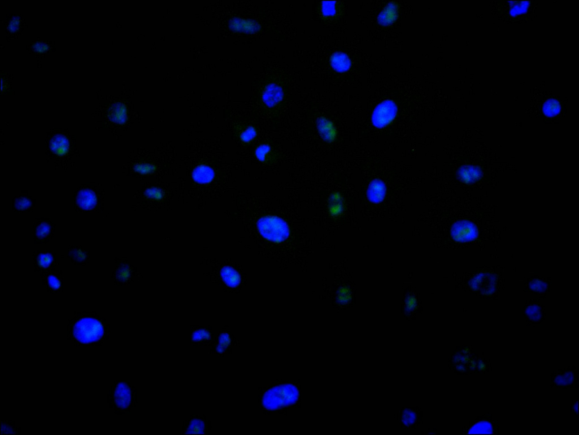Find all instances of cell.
Masks as SVG:
<instances>
[{
	"instance_id": "obj_1",
	"label": "cell",
	"mask_w": 579,
	"mask_h": 435,
	"mask_svg": "<svg viewBox=\"0 0 579 435\" xmlns=\"http://www.w3.org/2000/svg\"><path fill=\"white\" fill-rule=\"evenodd\" d=\"M110 325L97 312H74L69 319L68 339L77 346L99 347L109 337Z\"/></svg>"
},
{
	"instance_id": "obj_2",
	"label": "cell",
	"mask_w": 579,
	"mask_h": 435,
	"mask_svg": "<svg viewBox=\"0 0 579 435\" xmlns=\"http://www.w3.org/2000/svg\"><path fill=\"white\" fill-rule=\"evenodd\" d=\"M45 151L49 162L56 169L64 171L75 167L80 156L75 137L63 129L48 133Z\"/></svg>"
},
{
	"instance_id": "obj_3",
	"label": "cell",
	"mask_w": 579,
	"mask_h": 435,
	"mask_svg": "<svg viewBox=\"0 0 579 435\" xmlns=\"http://www.w3.org/2000/svg\"><path fill=\"white\" fill-rule=\"evenodd\" d=\"M108 402L118 416L131 414L138 402L137 389L128 380L115 381L109 387Z\"/></svg>"
},
{
	"instance_id": "obj_4",
	"label": "cell",
	"mask_w": 579,
	"mask_h": 435,
	"mask_svg": "<svg viewBox=\"0 0 579 435\" xmlns=\"http://www.w3.org/2000/svg\"><path fill=\"white\" fill-rule=\"evenodd\" d=\"M100 186L99 184L86 183L78 187L74 196L75 211L82 213L102 211L105 192Z\"/></svg>"
},
{
	"instance_id": "obj_5",
	"label": "cell",
	"mask_w": 579,
	"mask_h": 435,
	"mask_svg": "<svg viewBox=\"0 0 579 435\" xmlns=\"http://www.w3.org/2000/svg\"><path fill=\"white\" fill-rule=\"evenodd\" d=\"M299 396L298 388L293 385L284 384L271 388L263 396L264 407L270 411L295 403Z\"/></svg>"
},
{
	"instance_id": "obj_6",
	"label": "cell",
	"mask_w": 579,
	"mask_h": 435,
	"mask_svg": "<svg viewBox=\"0 0 579 435\" xmlns=\"http://www.w3.org/2000/svg\"><path fill=\"white\" fill-rule=\"evenodd\" d=\"M258 227L261 236L268 241L280 243L285 241L290 234L288 224L284 220L276 217L261 218Z\"/></svg>"
},
{
	"instance_id": "obj_7",
	"label": "cell",
	"mask_w": 579,
	"mask_h": 435,
	"mask_svg": "<svg viewBox=\"0 0 579 435\" xmlns=\"http://www.w3.org/2000/svg\"><path fill=\"white\" fill-rule=\"evenodd\" d=\"M462 434H499L498 421L493 419L492 413L482 414L470 421L467 426H463Z\"/></svg>"
},
{
	"instance_id": "obj_8",
	"label": "cell",
	"mask_w": 579,
	"mask_h": 435,
	"mask_svg": "<svg viewBox=\"0 0 579 435\" xmlns=\"http://www.w3.org/2000/svg\"><path fill=\"white\" fill-rule=\"evenodd\" d=\"M551 387L562 389L578 388L579 369L575 366L558 369L551 374Z\"/></svg>"
},
{
	"instance_id": "obj_9",
	"label": "cell",
	"mask_w": 579,
	"mask_h": 435,
	"mask_svg": "<svg viewBox=\"0 0 579 435\" xmlns=\"http://www.w3.org/2000/svg\"><path fill=\"white\" fill-rule=\"evenodd\" d=\"M56 232V224L50 218L35 219L33 226V241L34 244H45L53 241Z\"/></svg>"
},
{
	"instance_id": "obj_10",
	"label": "cell",
	"mask_w": 579,
	"mask_h": 435,
	"mask_svg": "<svg viewBox=\"0 0 579 435\" xmlns=\"http://www.w3.org/2000/svg\"><path fill=\"white\" fill-rule=\"evenodd\" d=\"M424 413L419 407L402 408L396 414L400 428L405 431L415 429L423 423Z\"/></svg>"
},
{
	"instance_id": "obj_11",
	"label": "cell",
	"mask_w": 579,
	"mask_h": 435,
	"mask_svg": "<svg viewBox=\"0 0 579 435\" xmlns=\"http://www.w3.org/2000/svg\"><path fill=\"white\" fill-rule=\"evenodd\" d=\"M397 112V107L390 100L382 102L375 109L372 115V123L377 128H383L394 119Z\"/></svg>"
},
{
	"instance_id": "obj_12",
	"label": "cell",
	"mask_w": 579,
	"mask_h": 435,
	"mask_svg": "<svg viewBox=\"0 0 579 435\" xmlns=\"http://www.w3.org/2000/svg\"><path fill=\"white\" fill-rule=\"evenodd\" d=\"M212 427V423L206 419L205 414L200 416L198 413H193L190 415L189 419L184 422L182 434H210Z\"/></svg>"
},
{
	"instance_id": "obj_13",
	"label": "cell",
	"mask_w": 579,
	"mask_h": 435,
	"mask_svg": "<svg viewBox=\"0 0 579 435\" xmlns=\"http://www.w3.org/2000/svg\"><path fill=\"white\" fill-rule=\"evenodd\" d=\"M57 254L53 249H40L33 253L35 273L40 274L58 267Z\"/></svg>"
},
{
	"instance_id": "obj_14",
	"label": "cell",
	"mask_w": 579,
	"mask_h": 435,
	"mask_svg": "<svg viewBox=\"0 0 579 435\" xmlns=\"http://www.w3.org/2000/svg\"><path fill=\"white\" fill-rule=\"evenodd\" d=\"M42 284L47 291L52 294L63 292L64 274L58 267L54 268L40 274Z\"/></svg>"
},
{
	"instance_id": "obj_15",
	"label": "cell",
	"mask_w": 579,
	"mask_h": 435,
	"mask_svg": "<svg viewBox=\"0 0 579 435\" xmlns=\"http://www.w3.org/2000/svg\"><path fill=\"white\" fill-rule=\"evenodd\" d=\"M215 336L211 327L191 326L190 342L195 347H210L213 343Z\"/></svg>"
},
{
	"instance_id": "obj_16",
	"label": "cell",
	"mask_w": 579,
	"mask_h": 435,
	"mask_svg": "<svg viewBox=\"0 0 579 435\" xmlns=\"http://www.w3.org/2000/svg\"><path fill=\"white\" fill-rule=\"evenodd\" d=\"M232 335L226 331L220 332L216 337L212 345L209 347V353L215 354L218 357L224 358L231 353L234 346Z\"/></svg>"
},
{
	"instance_id": "obj_17",
	"label": "cell",
	"mask_w": 579,
	"mask_h": 435,
	"mask_svg": "<svg viewBox=\"0 0 579 435\" xmlns=\"http://www.w3.org/2000/svg\"><path fill=\"white\" fill-rule=\"evenodd\" d=\"M451 235L456 241H467L476 237L477 230L475 225L470 222H458L452 227Z\"/></svg>"
},
{
	"instance_id": "obj_18",
	"label": "cell",
	"mask_w": 579,
	"mask_h": 435,
	"mask_svg": "<svg viewBox=\"0 0 579 435\" xmlns=\"http://www.w3.org/2000/svg\"><path fill=\"white\" fill-rule=\"evenodd\" d=\"M68 257L75 266L85 267L90 262V251L82 245H70Z\"/></svg>"
},
{
	"instance_id": "obj_19",
	"label": "cell",
	"mask_w": 579,
	"mask_h": 435,
	"mask_svg": "<svg viewBox=\"0 0 579 435\" xmlns=\"http://www.w3.org/2000/svg\"><path fill=\"white\" fill-rule=\"evenodd\" d=\"M35 206L36 199L29 196L28 191H22L13 198V211L18 214L33 212Z\"/></svg>"
},
{
	"instance_id": "obj_20",
	"label": "cell",
	"mask_w": 579,
	"mask_h": 435,
	"mask_svg": "<svg viewBox=\"0 0 579 435\" xmlns=\"http://www.w3.org/2000/svg\"><path fill=\"white\" fill-rule=\"evenodd\" d=\"M385 192L384 183L380 181H374L371 183L368 190V197L372 202L379 203L383 200Z\"/></svg>"
},
{
	"instance_id": "obj_21",
	"label": "cell",
	"mask_w": 579,
	"mask_h": 435,
	"mask_svg": "<svg viewBox=\"0 0 579 435\" xmlns=\"http://www.w3.org/2000/svg\"><path fill=\"white\" fill-rule=\"evenodd\" d=\"M525 317L530 324L541 323L545 319L542 308L536 304H531L525 309Z\"/></svg>"
},
{
	"instance_id": "obj_22",
	"label": "cell",
	"mask_w": 579,
	"mask_h": 435,
	"mask_svg": "<svg viewBox=\"0 0 579 435\" xmlns=\"http://www.w3.org/2000/svg\"><path fill=\"white\" fill-rule=\"evenodd\" d=\"M215 177L214 170L205 165L196 167L193 172V178L196 182L200 184L209 183L212 182Z\"/></svg>"
},
{
	"instance_id": "obj_23",
	"label": "cell",
	"mask_w": 579,
	"mask_h": 435,
	"mask_svg": "<svg viewBox=\"0 0 579 435\" xmlns=\"http://www.w3.org/2000/svg\"><path fill=\"white\" fill-rule=\"evenodd\" d=\"M330 63L332 67L336 71L341 73L348 71L351 65V61L348 56L341 52H337L332 55Z\"/></svg>"
},
{
	"instance_id": "obj_24",
	"label": "cell",
	"mask_w": 579,
	"mask_h": 435,
	"mask_svg": "<svg viewBox=\"0 0 579 435\" xmlns=\"http://www.w3.org/2000/svg\"><path fill=\"white\" fill-rule=\"evenodd\" d=\"M458 174L463 182L471 183L477 181L481 177L482 172L479 167L467 166L461 168Z\"/></svg>"
},
{
	"instance_id": "obj_25",
	"label": "cell",
	"mask_w": 579,
	"mask_h": 435,
	"mask_svg": "<svg viewBox=\"0 0 579 435\" xmlns=\"http://www.w3.org/2000/svg\"><path fill=\"white\" fill-rule=\"evenodd\" d=\"M283 96V91L279 86L270 84L264 92L263 99L266 104L273 106L281 101Z\"/></svg>"
},
{
	"instance_id": "obj_26",
	"label": "cell",
	"mask_w": 579,
	"mask_h": 435,
	"mask_svg": "<svg viewBox=\"0 0 579 435\" xmlns=\"http://www.w3.org/2000/svg\"><path fill=\"white\" fill-rule=\"evenodd\" d=\"M118 265L114 269L112 277L114 284L127 282L131 276V269L128 265L123 262H117Z\"/></svg>"
},
{
	"instance_id": "obj_27",
	"label": "cell",
	"mask_w": 579,
	"mask_h": 435,
	"mask_svg": "<svg viewBox=\"0 0 579 435\" xmlns=\"http://www.w3.org/2000/svg\"><path fill=\"white\" fill-rule=\"evenodd\" d=\"M221 276L225 283L230 287L238 286L240 283V277L237 272L231 267H225L221 271Z\"/></svg>"
},
{
	"instance_id": "obj_28",
	"label": "cell",
	"mask_w": 579,
	"mask_h": 435,
	"mask_svg": "<svg viewBox=\"0 0 579 435\" xmlns=\"http://www.w3.org/2000/svg\"><path fill=\"white\" fill-rule=\"evenodd\" d=\"M397 11L396 4H389L379 15L378 19L380 23L387 25L393 22L397 18Z\"/></svg>"
},
{
	"instance_id": "obj_29",
	"label": "cell",
	"mask_w": 579,
	"mask_h": 435,
	"mask_svg": "<svg viewBox=\"0 0 579 435\" xmlns=\"http://www.w3.org/2000/svg\"><path fill=\"white\" fill-rule=\"evenodd\" d=\"M110 119L112 120L114 123L124 124L127 119V108L124 105H119V106L115 107L113 111L110 113Z\"/></svg>"
},
{
	"instance_id": "obj_30",
	"label": "cell",
	"mask_w": 579,
	"mask_h": 435,
	"mask_svg": "<svg viewBox=\"0 0 579 435\" xmlns=\"http://www.w3.org/2000/svg\"><path fill=\"white\" fill-rule=\"evenodd\" d=\"M492 360L487 361L485 357L484 352L482 353L480 357L479 356L477 359V364L476 370L474 372L475 374L483 373L484 374L486 372H489L491 369Z\"/></svg>"
},
{
	"instance_id": "obj_31",
	"label": "cell",
	"mask_w": 579,
	"mask_h": 435,
	"mask_svg": "<svg viewBox=\"0 0 579 435\" xmlns=\"http://www.w3.org/2000/svg\"><path fill=\"white\" fill-rule=\"evenodd\" d=\"M560 111V105L556 100H550L543 106V112L548 117L556 116Z\"/></svg>"
},
{
	"instance_id": "obj_32",
	"label": "cell",
	"mask_w": 579,
	"mask_h": 435,
	"mask_svg": "<svg viewBox=\"0 0 579 435\" xmlns=\"http://www.w3.org/2000/svg\"><path fill=\"white\" fill-rule=\"evenodd\" d=\"M1 431L2 434H21V428L16 427L14 422L11 421H2Z\"/></svg>"
},
{
	"instance_id": "obj_33",
	"label": "cell",
	"mask_w": 579,
	"mask_h": 435,
	"mask_svg": "<svg viewBox=\"0 0 579 435\" xmlns=\"http://www.w3.org/2000/svg\"><path fill=\"white\" fill-rule=\"evenodd\" d=\"M134 169L138 173L146 174L155 171L156 167L149 164H137L135 166Z\"/></svg>"
},
{
	"instance_id": "obj_34",
	"label": "cell",
	"mask_w": 579,
	"mask_h": 435,
	"mask_svg": "<svg viewBox=\"0 0 579 435\" xmlns=\"http://www.w3.org/2000/svg\"><path fill=\"white\" fill-rule=\"evenodd\" d=\"M479 356V354H477L476 349L473 350L469 362H468L467 365V368L471 374L472 373H474L476 370L477 364V359Z\"/></svg>"
},
{
	"instance_id": "obj_35",
	"label": "cell",
	"mask_w": 579,
	"mask_h": 435,
	"mask_svg": "<svg viewBox=\"0 0 579 435\" xmlns=\"http://www.w3.org/2000/svg\"><path fill=\"white\" fill-rule=\"evenodd\" d=\"M450 369L457 375H460V376H467V375L471 374V372L468 371L467 367L462 364L454 365V366H452Z\"/></svg>"
},
{
	"instance_id": "obj_36",
	"label": "cell",
	"mask_w": 579,
	"mask_h": 435,
	"mask_svg": "<svg viewBox=\"0 0 579 435\" xmlns=\"http://www.w3.org/2000/svg\"><path fill=\"white\" fill-rule=\"evenodd\" d=\"M145 194L151 198L156 200L161 199L164 196L163 192L160 189L156 188H150L145 191Z\"/></svg>"
},
{
	"instance_id": "obj_37",
	"label": "cell",
	"mask_w": 579,
	"mask_h": 435,
	"mask_svg": "<svg viewBox=\"0 0 579 435\" xmlns=\"http://www.w3.org/2000/svg\"><path fill=\"white\" fill-rule=\"evenodd\" d=\"M455 349L462 355L471 354L474 350L473 349V345L472 344H463L462 346L456 347Z\"/></svg>"
},
{
	"instance_id": "obj_38",
	"label": "cell",
	"mask_w": 579,
	"mask_h": 435,
	"mask_svg": "<svg viewBox=\"0 0 579 435\" xmlns=\"http://www.w3.org/2000/svg\"><path fill=\"white\" fill-rule=\"evenodd\" d=\"M417 308V302L414 298H410L407 300L406 303V311L407 312H411L415 311Z\"/></svg>"
},
{
	"instance_id": "obj_39",
	"label": "cell",
	"mask_w": 579,
	"mask_h": 435,
	"mask_svg": "<svg viewBox=\"0 0 579 435\" xmlns=\"http://www.w3.org/2000/svg\"><path fill=\"white\" fill-rule=\"evenodd\" d=\"M332 3H325L323 6V12L324 14L326 16H330L334 13L335 11L334 6L331 4Z\"/></svg>"
},
{
	"instance_id": "obj_40",
	"label": "cell",
	"mask_w": 579,
	"mask_h": 435,
	"mask_svg": "<svg viewBox=\"0 0 579 435\" xmlns=\"http://www.w3.org/2000/svg\"><path fill=\"white\" fill-rule=\"evenodd\" d=\"M570 403H571V408H570L571 412H573V413H575V416H578V399L573 400V401H570Z\"/></svg>"
},
{
	"instance_id": "obj_41",
	"label": "cell",
	"mask_w": 579,
	"mask_h": 435,
	"mask_svg": "<svg viewBox=\"0 0 579 435\" xmlns=\"http://www.w3.org/2000/svg\"><path fill=\"white\" fill-rule=\"evenodd\" d=\"M472 354V353L471 354H466V355H462L461 354V358L460 362L459 364H462L465 365V366H466L467 367V365L468 364V362H469V361H470V359L471 358Z\"/></svg>"
}]
</instances>
